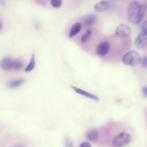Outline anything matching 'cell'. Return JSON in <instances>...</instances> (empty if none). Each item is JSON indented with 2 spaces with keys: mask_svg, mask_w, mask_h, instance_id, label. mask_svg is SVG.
Segmentation results:
<instances>
[{
  "mask_svg": "<svg viewBox=\"0 0 147 147\" xmlns=\"http://www.w3.org/2000/svg\"><path fill=\"white\" fill-rule=\"evenodd\" d=\"M140 4L134 1L129 4L127 10L128 19L129 22L134 24H138L139 16Z\"/></svg>",
  "mask_w": 147,
  "mask_h": 147,
  "instance_id": "6da1fadb",
  "label": "cell"
},
{
  "mask_svg": "<svg viewBox=\"0 0 147 147\" xmlns=\"http://www.w3.org/2000/svg\"><path fill=\"white\" fill-rule=\"evenodd\" d=\"M141 60V57L139 53L136 51L131 50L123 55L122 61L125 65L134 67L139 64Z\"/></svg>",
  "mask_w": 147,
  "mask_h": 147,
  "instance_id": "7a4b0ae2",
  "label": "cell"
},
{
  "mask_svg": "<svg viewBox=\"0 0 147 147\" xmlns=\"http://www.w3.org/2000/svg\"><path fill=\"white\" fill-rule=\"evenodd\" d=\"M131 137L130 135L126 132H122L115 137L112 141L114 147H124L130 142Z\"/></svg>",
  "mask_w": 147,
  "mask_h": 147,
  "instance_id": "3957f363",
  "label": "cell"
},
{
  "mask_svg": "<svg viewBox=\"0 0 147 147\" xmlns=\"http://www.w3.org/2000/svg\"><path fill=\"white\" fill-rule=\"evenodd\" d=\"M110 49V45L107 41L100 43L96 49V53L97 55L100 56H103L106 55Z\"/></svg>",
  "mask_w": 147,
  "mask_h": 147,
  "instance_id": "277c9868",
  "label": "cell"
},
{
  "mask_svg": "<svg viewBox=\"0 0 147 147\" xmlns=\"http://www.w3.org/2000/svg\"><path fill=\"white\" fill-rule=\"evenodd\" d=\"M147 42V34L142 32L140 33L135 39L134 45L138 48H142L146 46Z\"/></svg>",
  "mask_w": 147,
  "mask_h": 147,
  "instance_id": "5b68a950",
  "label": "cell"
},
{
  "mask_svg": "<svg viewBox=\"0 0 147 147\" xmlns=\"http://www.w3.org/2000/svg\"><path fill=\"white\" fill-rule=\"evenodd\" d=\"M131 33L130 29L127 26L121 24L117 28L115 31L116 34L118 36H129Z\"/></svg>",
  "mask_w": 147,
  "mask_h": 147,
  "instance_id": "8992f818",
  "label": "cell"
},
{
  "mask_svg": "<svg viewBox=\"0 0 147 147\" xmlns=\"http://www.w3.org/2000/svg\"><path fill=\"white\" fill-rule=\"evenodd\" d=\"M13 61L9 57L3 58L0 62V67L3 70L9 71L12 69Z\"/></svg>",
  "mask_w": 147,
  "mask_h": 147,
  "instance_id": "52a82bcc",
  "label": "cell"
},
{
  "mask_svg": "<svg viewBox=\"0 0 147 147\" xmlns=\"http://www.w3.org/2000/svg\"><path fill=\"white\" fill-rule=\"evenodd\" d=\"M110 6V4L109 1L102 0L95 4L94 9L96 12H101L107 10Z\"/></svg>",
  "mask_w": 147,
  "mask_h": 147,
  "instance_id": "ba28073f",
  "label": "cell"
},
{
  "mask_svg": "<svg viewBox=\"0 0 147 147\" xmlns=\"http://www.w3.org/2000/svg\"><path fill=\"white\" fill-rule=\"evenodd\" d=\"M71 87L76 92L80 94L95 100L99 99L98 97L94 94L73 86H71Z\"/></svg>",
  "mask_w": 147,
  "mask_h": 147,
  "instance_id": "9c48e42d",
  "label": "cell"
},
{
  "mask_svg": "<svg viewBox=\"0 0 147 147\" xmlns=\"http://www.w3.org/2000/svg\"><path fill=\"white\" fill-rule=\"evenodd\" d=\"M82 25L80 22H77L72 26L69 33V37L71 38L77 34L81 30Z\"/></svg>",
  "mask_w": 147,
  "mask_h": 147,
  "instance_id": "30bf717a",
  "label": "cell"
},
{
  "mask_svg": "<svg viewBox=\"0 0 147 147\" xmlns=\"http://www.w3.org/2000/svg\"><path fill=\"white\" fill-rule=\"evenodd\" d=\"M86 137L89 141L92 142H94L98 138V132L95 129H90L87 132L86 134Z\"/></svg>",
  "mask_w": 147,
  "mask_h": 147,
  "instance_id": "8fae6325",
  "label": "cell"
},
{
  "mask_svg": "<svg viewBox=\"0 0 147 147\" xmlns=\"http://www.w3.org/2000/svg\"><path fill=\"white\" fill-rule=\"evenodd\" d=\"M146 11V5L145 4H140L139 16L138 24L141 23L143 18Z\"/></svg>",
  "mask_w": 147,
  "mask_h": 147,
  "instance_id": "7c38bea8",
  "label": "cell"
},
{
  "mask_svg": "<svg viewBox=\"0 0 147 147\" xmlns=\"http://www.w3.org/2000/svg\"><path fill=\"white\" fill-rule=\"evenodd\" d=\"M23 81V79H20L9 82L7 83V85L9 88H15L20 86Z\"/></svg>",
  "mask_w": 147,
  "mask_h": 147,
  "instance_id": "4fadbf2b",
  "label": "cell"
},
{
  "mask_svg": "<svg viewBox=\"0 0 147 147\" xmlns=\"http://www.w3.org/2000/svg\"><path fill=\"white\" fill-rule=\"evenodd\" d=\"M92 34V31L90 29H88L82 36L80 40L83 43L87 42L90 39Z\"/></svg>",
  "mask_w": 147,
  "mask_h": 147,
  "instance_id": "5bb4252c",
  "label": "cell"
},
{
  "mask_svg": "<svg viewBox=\"0 0 147 147\" xmlns=\"http://www.w3.org/2000/svg\"><path fill=\"white\" fill-rule=\"evenodd\" d=\"M96 16L92 15L88 17L84 22V24L86 26H90L96 22Z\"/></svg>",
  "mask_w": 147,
  "mask_h": 147,
  "instance_id": "9a60e30c",
  "label": "cell"
},
{
  "mask_svg": "<svg viewBox=\"0 0 147 147\" xmlns=\"http://www.w3.org/2000/svg\"><path fill=\"white\" fill-rule=\"evenodd\" d=\"M35 65V56L34 54H33L29 64L25 69V71L27 72L31 71L34 67Z\"/></svg>",
  "mask_w": 147,
  "mask_h": 147,
  "instance_id": "2e32d148",
  "label": "cell"
},
{
  "mask_svg": "<svg viewBox=\"0 0 147 147\" xmlns=\"http://www.w3.org/2000/svg\"><path fill=\"white\" fill-rule=\"evenodd\" d=\"M23 66V63L21 61L16 60L13 61L12 69L16 70H19Z\"/></svg>",
  "mask_w": 147,
  "mask_h": 147,
  "instance_id": "e0dca14e",
  "label": "cell"
},
{
  "mask_svg": "<svg viewBox=\"0 0 147 147\" xmlns=\"http://www.w3.org/2000/svg\"><path fill=\"white\" fill-rule=\"evenodd\" d=\"M62 1L61 0H51V3L52 6L55 8L60 7L62 4Z\"/></svg>",
  "mask_w": 147,
  "mask_h": 147,
  "instance_id": "ac0fdd59",
  "label": "cell"
},
{
  "mask_svg": "<svg viewBox=\"0 0 147 147\" xmlns=\"http://www.w3.org/2000/svg\"><path fill=\"white\" fill-rule=\"evenodd\" d=\"M64 143L65 147H73L72 141L68 137L65 138Z\"/></svg>",
  "mask_w": 147,
  "mask_h": 147,
  "instance_id": "d6986e66",
  "label": "cell"
},
{
  "mask_svg": "<svg viewBox=\"0 0 147 147\" xmlns=\"http://www.w3.org/2000/svg\"><path fill=\"white\" fill-rule=\"evenodd\" d=\"M147 21L146 20L143 23L141 26L142 32L146 34H147Z\"/></svg>",
  "mask_w": 147,
  "mask_h": 147,
  "instance_id": "ffe728a7",
  "label": "cell"
},
{
  "mask_svg": "<svg viewBox=\"0 0 147 147\" xmlns=\"http://www.w3.org/2000/svg\"><path fill=\"white\" fill-rule=\"evenodd\" d=\"M141 63L142 65L145 68L147 67V56L146 55L141 59Z\"/></svg>",
  "mask_w": 147,
  "mask_h": 147,
  "instance_id": "44dd1931",
  "label": "cell"
},
{
  "mask_svg": "<svg viewBox=\"0 0 147 147\" xmlns=\"http://www.w3.org/2000/svg\"><path fill=\"white\" fill-rule=\"evenodd\" d=\"M78 147H91V146L89 142H84L81 143Z\"/></svg>",
  "mask_w": 147,
  "mask_h": 147,
  "instance_id": "7402d4cb",
  "label": "cell"
},
{
  "mask_svg": "<svg viewBox=\"0 0 147 147\" xmlns=\"http://www.w3.org/2000/svg\"><path fill=\"white\" fill-rule=\"evenodd\" d=\"M142 91L144 95L146 96H147V88L144 87L142 89Z\"/></svg>",
  "mask_w": 147,
  "mask_h": 147,
  "instance_id": "603a6c76",
  "label": "cell"
},
{
  "mask_svg": "<svg viewBox=\"0 0 147 147\" xmlns=\"http://www.w3.org/2000/svg\"><path fill=\"white\" fill-rule=\"evenodd\" d=\"M0 4L3 6H5L6 3L4 1L0 0Z\"/></svg>",
  "mask_w": 147,
  "mask_h": 147,
  "instance_id": "cb8c5ba5",
  "label": "cell"
},
{
  "mask_svg": "<svg viewBox=\"0 0 147 147\" xmlns=\"http://www.w3.org/2000/svg\"><path fill=\"white\" fill-rule=\"evenodd\" d=\"M2 25L1 22L0 21V30H1L2 28Z\"/></svg>",
  "mask_w": 147,
  "mask_h": 147,
  "instance_id": "d4e9b609",
  "label": "cell"
},
{
  "mask_svg": "<svg viewBox=\"0 0 147 147\" xmlns=\"http://www.w3.org/2000/svg\"><path fill=\"white\" fill-rule=\"evenodd\" d=\"M15 147H25L24 146H16Z\"/></svg>",
  "mask_w": 147,
  "mask_h": 147,
  "instance_id": "484cf974",
  "label": "cell"
}]
</instances>
